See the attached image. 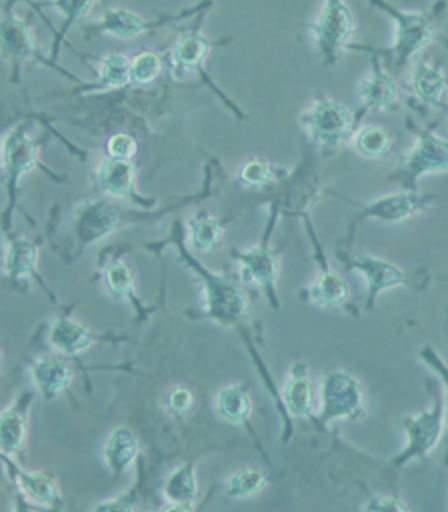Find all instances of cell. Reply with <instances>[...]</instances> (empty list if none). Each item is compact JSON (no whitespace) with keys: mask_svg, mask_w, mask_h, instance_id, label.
Instances as JSON below:
<instances>
[{"mask_svg":"<svg viewBox=\"0 0 448 512\" xmlns=\"http://www.w3.org/2000/svg\"><path fill=\"white\" fill-rule=\"evenodd\" d=\"M268 484L269 477L263 469H239L226 482V495L234 500H247L263 492Z\"/></svg>","mask_w":448,"mask_h":512,"instance_id":"30","label":"cell"},{"mask_svg":"<svg viewBox=\"0 0 448 512\" xmlns=\"http://www.w3.org/2000/svg\"><path fill=\"white\" fill-rule=\"evenodd\" d=\"M164 496L170 506L168 511H191L197 496V479L194 466L183 464L167 477L164 485Z\"/></svg>","mask_w":448,"mask_h":512,"instance_id":"21","label":"cell"},{"mask_svg":"<svg viewBox=\"0 0 448 512\" xmlns=\"http://www.w3.org/2000/svg\"><path fill=\"white\" fill-rule=\"evenodd\" d=\"M416 135L413 148L405 154L396 172L389 175L391 183L399 184L404 191H418L421 178L448 172V140L432 132L431 128L408 124Z\"/></svg>","mask_w":448,"mask_h":512,"instance_id":"1","label":"cell"},{"mask_svg":"<svg viewBox=\"0 0 448 512\" xmlns=\"http://www.w3.org/2000/svg\"><path fill=\"white\" fill-rule=\"evenodd\" d=\"M320 424L360 421L367 416V392L356 376L344 370L325 373L320 384Z\"/></svg>","mask_w":448,"mask_h":512,"instance_id":"3","label":"cell"},{"mask_svg":"<svg viewBox=\"0 0 448 512\" xmlns=\"http://www.w3.org/2000/svg\"><path fill=\"white\" fill-rule=\"evenodd\" d=\"M189 231H191L192 247L200 253L212 252L213 248L220 245L224 234L223 223L212 216L194 218L189 223Z\"/></svg>","mask_w":448,"mask_h":512,"instance_id":"32","label":"cell"},{"mask_svg":"<svg viewBox=\"0 0 448 512\" xmlns=\"http://www.w3.org/2000/svg\"><path fill=\"white\" fill-rule=\"evenodd\" d=\"M357 96L362 111H391L399 103V88L378 58H373V69L357 85Z\"/></svg>","mask_w":448,"mask_h":512,"instance_id":"11","label":"cell"},{"mask_svg":"<svg viewBox=\"0 0 448 512\" xmlns=\"http://www.w3.org/2000/svg\"><path fill=\"white\" fill-rule=\"evenodd\" d=\"M351 295V287L340 272L330 268L320 271L314 284L309 285L308 300L320 308H340Z\"/></svg>","mask_w":448,"mask_h":512,"instance_id":"22","label":"cell"},{"mask_svg":"<svg viewBox=\"0 0 448 512\" xmlns=\"http://www.w3.org/2000/svg\"><path fill=\"white\" fill-rule=\"evenodd\" d=\"M210 42L197 32H188L178 39L173 47L172 58L180 69L200 68L207 60Z\"/></svg>","mask_w":448,"mask_h":512,"instance_id":"29","label":"cell"},{"mask_svg":"<svg viewBox=\"0 0 448 512\" xmlns=\"http://www.w3.org/2000/svg\"><path fill=\"white\" fill-rule=\"evenodd\" d=\"M356 29V16L349 5L338 0L325 2L316 21L309 24L317 52L325 64H335L351 48Z\"/></svg>","mask_w":448,"mask_h":512,"instance_id":"6","label":"cell"},{"mask_svg":"<svg viewBox=\"0 0 448 512\" xmlns=\"http://www.w3.org/2000/svg\"><path fill=\"white\" fill-rule=\"evenodd\" d=\"M48 341L63 356H77L80 352L87 351L95 343V338L85 325L63 317L53 322Z\"/></svg>","mask_w":448,"mask_h":512,"instance_id":"19","label":"cell"},{"mask_svg":"<svg viewBox=\"0 0 448 512\" xmlns=\"http://www.w3.org/2000/svg\"><path fill=\"white\" fill-rule=\"evenodd\" d=\"M412 90L416 98L429 108H445L448 95V80L439 64H416L412 72Z\"/></svg>","mask_w":448,"mask_h":512,"instance_id":"14","label":"cell"},{"mask_svg":"<svg viewBox=\"0 0 448 512\" xmlns=\"http://www.w3.org/2000/svg\"><path fill=\"white\" fill-rule=\"evenodd\" d=\"M37 247L26 239L12 240L5 255V274L12 280L31 276L36 271Z\"/></svg>","mask_w":448,"mask_h":512,"instance_id":"28","label":"cell"},{"mask_svg":"<svg viewBox=\"0 0 448 512\" xmlns=\"http://www.w3.org/2000/svg\"><path fill=\"white\" fill-rule=\"evenodd\" d=\"M2 50L12 60L29 58L36 53V42L32 39L28 24L13 15H5L2 21Z\"/></svg>","mask_w":448,"mask_h":512,"instance_id":"23","label":"cell"},{"mask_svg":"<svg viewBox=\"0 0 448 512\" xmlns=\"http://www.w3.org/2000/svg\"><path fill=\"white\" fill-rule=\"evenodd\" d=\"M26 439H28L26 413L16 407L4 410L0 418V447L4 456H13L21 452Z\"/></svg>","mask_w":448,"mask_h":512,"instance_id":"26","label":"cell"},{"mask_svg":"<svg viewBox=\"0 0 448 512\" xmlns=\"http://www.w3.org/2000/svg\"><path fill=\"white\" fill-rule=\"evenodd\" d=\"M420 359L423 360L424 364L428 365V367H431L432 370H434V373H436L437 376H439L440 380H442V383L445 384V388L448 389V365L445 364L444 360H442V357L437 354L436 349L431 348V346H424L423 349L420 351ZM447 432H448V410H447ZM445 461H447L448 464V452H447V458H445Z\"/></svg>","mask_w":448,"mask_h":512,"instance_id":"39","label":"cell"},{"mask_svg":"<svg viewBox=\"0 0 448 512\" xmlns=\"http://www.w3.org/2000/svg\"><path fill=\"white\" fill-rule=\"evenodd\" d=\"M207 311L208 316L218 324L231 325L239 322L247 311L244 292L229 280L208 276Z\"/></svg>","mask_w":448,"mask_h":512,"instance_id":"9","label":"cell"},{"mask_svg":"<svg viewBox=\"0 0 448 512\" xmlns=\"http://www.w3.org/2000/svg\"><path fill=\"white\" fill-rule=\"evenodd\" d=\"M349 268L364 276L365 284H367V301H365L367 309H372L375 306L381 293L388 292L392 288L421 287V280H413L400 266L384 260L380 256H359V258L349 261Z\"/></svg>","mask_w":448,"mask_h":512,"instance_id":"8","label":"cell"},{"mask_svg":"<svg viewBox=\"0 0 448 512\" xmlns=\"http://www.w3.org/2000/svg\"><path fill=\"white\" fill-rule=\"evenodd\" d=\"M437 197L420 191H400L386 194L368 202L360 210L357 220H375L384 224L402 223L426 212Z\"/></svg>","mask_w":448,"mask_h":512,"instance_id":"7","label":"cell"},{"mask_svg":"<svg viewBox=\"0 0 448 512\" xmlns=\"http://www.w3.org/2000/svg\"><path fill=\"white\" fill-rule=\"evenodd\" d=\"M106 149L112 159L132 160L138 152V143L133 136L127 135V133H116L109 138Z\"/></svg>","mask_w":448,"mask_h":512,"instance_id":"36","label":"cell"},{"mask_svg":"<svg viewBox=\"0 0 448 512\" xmlns=\"http://www.w3.org/2000/svg\"><path fill=\"white\" fill-rule=\"evenodd\" d=\"M352 143L360 156L367 157V159H383L391 154L396 140L388 128L380 127V125H367V127H360L359 130H356L352 136Z\"/></svg>","mask_w":448,"mask_h":512,"instance_id":"25","label":"cell"},{"mask_svg":"<svg viewBox=\"0 0 448 512\" xmlns=\"http://www.w3.org/2000/svg\"><path fill=\"white\" fill-rule=\"evenodd\" d=\"M132 82V60L125 55H108L101 60L100 79L96 88L119 90Z\"/></svg>","mask_w":448,"mask_h":512,"instance_id":"31","label":"cell"},{"mask_svg":"<svg viewBox=\"0 0 448 512\" xmlns=\"http://www.w3.org/2000/svg\"><path fill=\"white\" fill-rule=\"evenodd\" d=\"M162 72V60L154 52H143L132 60V82L136 85L151 84Z\"/></svg>","mask_w":448,"mask_h":512,"instance_id":"34","label":"cell"},{"mask_svg":"<svg viewBox=\"0 0 448 512\" xmlns=\"http://www.w3.org/2000/svg\"><path fill=\"white\" fill-rule=\"evenodd\" d=\"M282 405L293 418H311L319 407L316 384L308 375V367L301 362H296L290 368L282 389Z\"/></svg>","mask_w":448,"mask_h":512,"instance_id":"10","label":"cell"},{"mask_svg":"<svg viewBox=\"0 0 448 512\" xmlns=\"http://www.w3.org/2000/svg\"><path fill=\"white\" fill-rule=\"evenodd\" d=\"M301 125L314 143L322 149L340 148L356 133L357 119L341 101L320 96L301 114Z\"/></svg>","mask_w":448,"mask_h":512,"instance_id":"4","label":"cell"},{"mask_svg":"<svg viewBox=\"0 0 448 512\" xmlns=\"http://www.w3.org/2000/svg\"><path fill=\"white\" fill-rule=\"evenodd\" d=\"M373 7L380 8L381 12L386 13L396 24L394 44L386 52L389 56V66L400 72L407 68L416 53H420L434 40V23L426 13L408 12L388 2H376Z\"/></svg>","mask_w":448,"mask_h":512,"instance_id":"5","label":"cell"},{"mask_svg":"<svg viewBox=\"0 0 448 512\" xmlns=\"http://www.w3.org/2000/svg\"><path fill=\"white\" fill-rule=\"evenodd\" d=\"M37 165V144L29 138L24 128H15L5 136L4 167L8 181L15 186L24 173Z\"/></svg>","mask_w":448,"mask_h":512,"instance_id":"13","label":"cell"},{"mask_svg":"<svg viewBox=\"0 0 448 512\" xmlns=\"http://www.w3.org/2000/svg\"><path fill=\"white\" fill-rule=\"evenodd\" d=\"M15 480L23 495L32 503L53 509L60 508L63 504L60 487L52 476L44 472L23 471L15 468Z\"/></svg>","mask_w":448,"mask_h":512,"instance_id":"20","label":"cell"},{"mask_svg":"<svg viewBox=\"0 0 448 512\" xmlns=\"http://www.w3.org/2000/svg\"><path fill=\"white\" fill-rule=\"evenodd\" d=\"M364 511H391L404 512L410 511V506L402 498L394 495L373 496L362 506Z\"/></svg>","mask_w":448,"mask_h":512,"instance_id":"38","label":"cell"},{"mask_svg":"<svg viewBox=\"0 0 448 512\" xmlns=\"http://www.w3.org/2000/svg\"><path fill=\"white\" fill-rule=\"evenodd\" d=\"M104 280L109 292L120 298H128V295H132L135 290V274L124 261H114L109 264L104 271Z\"/></svg>","mask_w":448,"mask_h":512,"instance_id":"33","label":"cell"},{"mask_svg":"<svg viewBox=\"0 0 448 512\" xmlns=\"http://www.w3.org/2000/svg\"><path fill=\"white\" fill-rule=\"evenodd\" d=\"M104 461L114 476H122L140 455V442L132 429L120 426L109 434L104 444Z\"/></svg>","mask_w":448,"mask_h":512,"instance_id":"17","label":"cell"},{"mask_svg":"<svg viewBox=\"0 0 448 512\" xmlns=\"http://www.w3.org/2000/svg\"><path fill=\"white\" fill-rule=\"evenodd\" d=\"M274 167L268 160L252 159L240 168L239 178L248 188H261L274 180Z\"/></svg>","mask_w":448,"mask_h":512,"instance_id":"35","label":"cell"},{"mask_svg":"<svg viewBox=\"0 0 448 512\" xmlns=\"http://www.w3.org/2000/svg\"><path fill=\"white\" fill-rule=\"evenodd\" d=\"M119 210L112 205L96 200L82 208L77 220V234L82 244H92L95 240L111 234L119 224Z\"/></svg>","mask_w":448,"mask_h":512,"instance_id":"15","label":"cell"},{"mask_svg":"<svg viewBox=\"0 0 448 512\" xmlns=\"http://www.w3.org/2000/svg\"><path fill=\"white\" fill-rule=\"evenodd\" d=\"M242 277L247 282L263 287L272 298L276 296V282L279 277V258L266 245L248 248L237 255Z\"/></svg>","mask_w":448,"mask_h":512,"instance_id":"12","label":"cell"},{"mask_svg":"<svg viewBox=\"0 0 448 512\" xmlns=\"http://www.w3.org/2000/svg\"><path fill=\"white\" fill-rule=\"evenodd\" d=\"M136 168L132 160H104L98 170V183L109 196L116 199L135 197Z\"/></svg>","mask_w":448,"mask_h":512,"instance_id":"18","label":"cell"},{"mask_svg":"<svg viewBox=\"0 0 448 512\" xmlns=\"http://www.w3.org/2000/svg\"><path fill=\"white\" fill-rule=\"evenodd\" d=\"M192 407H194V394H192L191 389L176 386L168 392L167 410L176 418H183V416L188 415Z\"/></svg>","mask_w":448,"mask_h":512,"instance_id":"37","label":"cell"},{"mask_svg":"<svg viewBox=\"0 0 448 512\" xmlns=\"http://www.w3.org/2000/svg\"><path fill=\"white\" fill-rule=\"evenodd\" d=\"M216 412L224 421L244 424L253 412V402L240 384H228L216 396Z\"/></svg>","mask_w":448,"mask_h":512,"instance_id":"24","label":"cell"},{"mask_svg":"<svg viewBox=\"0 0 448 512\" xmlns=\"http://www.w3.org/2000/svg\"><path fill=\"white\" fill-rule=\"evenodd\" d=\"M149 28L151 24L148 21L124 8H109L100 21L101 32L120 39H135Z\"/></svg>","mask_w":448,"mask_h":512,"instance_id":"27","label":"cell"},{"mask_svg":"<svg viewBox=\"0 0 448 512\" xmlns=\"http://www.w3.org/2000/svg\"><path fill=\"white\" fill-rule=\"evenodd\" d=\"M31 378L44 399H55L71 386L72 373L64 360L56 357H42L31 367Z\"/></svg>","mask_w":448,"mask_h":512,"instance_id":"16","label":"cell"},{"mask_svg":"<svg viewBox=\"0 0 448 512\" xmlns=\"http://www.w3.org/2000/svg\"><path fill=\"white\" fill-rule=\"evenodd\" d=\"M405 445L391 460L392 466L402 468L410 461H424L434 452L447 431V408L440 389L434 391L431 407L402 418Z\"/></svg>","mask_w":448,"mask_h":512,"instance_id":"2","label":"cell"}]
</instances>
